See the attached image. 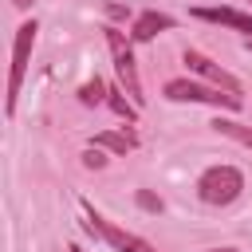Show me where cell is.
<instances>
[{
  "mask_svg": "<svg viewBox=\"0 0 252 252\" xmlns=\"http://www.w3.org/2000/svg\"><path fill=\"white\" fill-rule=\"evenodd\" d=\"M244 193V173L236 165H209L197 177V197L205 205H232Z\"/></svg>",
  "mask_w": 252,
  "mask_h": 252,
  "instance_id": "cell-1",
  "label": "cell"
},
{
  "mask_svg": "<svg viewBox=\"0 0 252 252\" xmlns=\"http://www.w3.org/2000/svg\"><path fill=\"white\" fill-rule=\"evenodd\" d=\"M165 98L169 102H209V106H224V110H240L244 98L220 87H205V83H189V79H169L165 83Z\"/></svg>",
  "mask_w": 252,
  "mask_h": 252,
  "instance_id": "cell-2",
  "label": "cell"
},
{
  "mask_svg": "<svg viewBox=\"0 0 252 252\" xmlns=\"http://www.w3.org/2000/svg\"><path fill=\"white\" fill-rule=\"evenodd\" d=\"M83 209H87V220H83V228L91 232V236H102L114 252H158L150 240H142V236H134V232H126V228H118V224H110L106 217H98L87 201H83Z\"/></svg>",
  "mask_w": 252,
  "mask_h": 252,
  "instance_id": "cell-3",
  "label": "cell"
},
{
  "mask_svg": "<svg viewBox=\"0 0 252 252\" xmlns=\"http://www.w3.org/2000/svg\"><path fill=\"white\" fill-rule=\"evenodd\" d=\"M35 20H28V24H20L16 28V43H12V75H8V102H4V110L12 114L16 110V98H20V83H24V75H28V59H32V43H35Z\"/></svg>",
  "mask_w": 252,
  "mask_h": 252,
  "instance_id": "cell-4",
  "label": "cell"
},
{
  "mask_svg": "<svg viewBox=\"0 0 252 252\" xmlns=\"http://www.w3.org/2000/svg\"><path fill=\"white\" fill-rule=\"evenodd\" d=\"M106 47L114 55V71L126 87V94L134 98V106H142V83H138V67H134V51H130V39L118 32V28H106Z\"/></svg>",
  "mask_w": 252,
  "mask_h": 252,
  "instance_id": "cell-5",
  "label": "cell"
},
{
  "mask_svg": "<svg viewBox=\"0 0 252 252\" xmlns=\"http://www.w3.org/2000/svg\"><path fill=\"white\" fill-rule=\"evenodd\" d=\"M181 59H185V67H189V71H197V75H201V79H209L213 87H220V91H232V94H240V79H236V75H228L224 67H217L213 59H205L201 51H185Z\"/></svg>",
  "mask_w": 252,
  "mask_h": 252,
  "instance_id": "cell-6",
  "label": "cell"
},
{
  "mask_svg": "<svg viewBox=\"0 0 252 252\" xmlns=\"http://www.w3.org/2000/svg\"><path fill=\"white\" fill-rule=\"evenodd\" d=\"M197 20H209V24H220V28H232V32H244L252 35V16L240 12V8H193Z\"/></svg>",
  "mask_w": 252,
  "mask_h": 252,
  "instance_id": "cell-7",
  "label": "cell"
},
{
  "mask_svg": "<svg viewBox=\"0 0 252 252\" xmlns=\"http://www.w3.org/2000/svg\"><path fill=\"white\" fill-rule=\"evenodd\" d=\"M173 28V16H165V12H142L138 20H134V28H130V39L134 43H146V39H154L158 32H169Z\"/></svg>",
  "mask_w": 252,
  "mask_h": 252,
  "instance_id": "cell-8",
  "label": "cell"
},
{
  "mask_svg": "<svg viewBox=\"0 0 252 252\" xmlns=\"http://www.w3.org/2000/svg\"><path fill=\"white\" fill-rule=\"evenodd\" d=\"M91 146H102V150H110V154H130V150L138 146V138L126 134V130H102V134H94Z\"/></svg>",
  "mask_w": 252,
  "mask_h": 252,
  "instance_id": "cell-9",
  "label": "cell"
},
{
  "mask_svg": "<svg viewBox=\"0 0 252 252\" xmlns=\"http://www.w3.org/2000/svg\"><path fill=\"white\" fill-rule=\"evenodd\" d=\"M213 130H217V134H224V138H232V142H240V146H248V150H252V126H244V122H232V118H217V122H213Z\"/></svg>",
  "mask_w": 252,
  "mask_h": 252,
  "instance_id": "cell-10",
  "label": "cell"
},
{
  "mask_svg": "<svg viewBox=\"0 0 252 252\" xmlns=\"http://www.w3.org/2000/svg\"><path fill=\"white\" fill-rule=\"evenodd\" d=\"M106 106H110L118 118H126V122H134V118H138V106H134V98H130V94H122L118 87H110V91H106Z\"/></svg>",
  "mask_w": 252,
  "mask_h": 252,
  "instance_id": "cell-11",
  "label": "cell"
},
{
  "mask_svg": "<svg viewBox=\"0 0 252 252\" xmlns=\"http://www.w3.org/2000/svg\"><path fill=\"white\" fill-rule=\"evenodd\" d=\"M79 102H87V106H98V102H106V83L94 75L91 83H83L79 87Z\"/></svg>",
  "mask_w": 252,
  "mask_h": 252,
  "instance_id": "cell-12",
  "label": "cell"
},
{
  "mask_svg": "<svg viewBox=\"0 0 252 252\" xmlns=\"http://www.w3.org/2000/svg\"><path fill=\"white\" fill-rule=\"evenodd\" d=\"M83 165H87V169H102V165H106V158H102V146H87V154H83Z\"/></svg>",
  "mask_w": 252,
  "mask_h": 252,
  "instance_id": "cell-13",
  "label": "cell"
},
{
  "mask_svg": "<svg viewBox=\"0 0 252 252\" xmlns=\"http://www.w3.org/2000/svg\"><path fill=\"white\" fill-rule=\"evenodd\" d=\"M138 205H142L146 213H161V201H158L154 193H146V189H138Z\"/></svg>",
  "mask_w": 252,
  "mask_h": 252,
  "instance_id": "cell-14",
  "label": "cell"
},
{
  "mask_svg": "<svg viewBox=\"0 0 252 252\" xmlns=\"http://www.w3.org/2000/svg\"><path fill=\"white\" fill-rule=\"evenodd\" d=\"M12 4H16V8H32V0H12Z\"/></svg>",
  "mask_w": 252,
  "mask_h": 252,
  "instance_id": "cell-15",
  "label": "cell"
},
{
  "mask_svg": "<svg viewBox=\"0 0 252 252\" xmlns=\"http://www.w3.org/2000/svg\"><path fill=\"white\" fill-rule=\"evenodd\" d=\"M67 252H83V248H79V244H71V248H67Z\"/></svg>",
  "mask_w": 252,
  "mask_h": 252,
  "instance_id": "cell-16",
  "label": "cell"
},
{
  "mask_svg": "<svg viewBox=\"0 0 252 252\" xmlns=\"http://www.w3.org/2000/svg\"><path fill=\"white\" fill-rule=\"evenodd\" d=\"M213 252H236V248H213Z\"/></svg>",
  "mask_w": 252,
  "mask_h": 252,
  "instance_id": "cell-17",
  "label": "cell"
},
{
  "mask_svg": "<svg viewBox=\"0 0 252 252\" xmlns=\"http://www.w3.org/2000/svg\"><path fill=\"white\" fill-rule=\"evenodd\" d=\"M244 47H248V51H252V39H248V43H244Z\"/></svg>",
  "mask_w": 252,
  "mask_h": 252,
  "instance_id": "cell-18",
  "label": "cell"
}]
</instances>
